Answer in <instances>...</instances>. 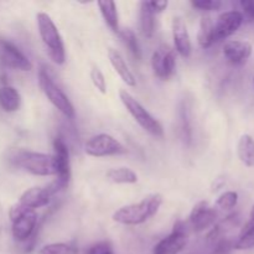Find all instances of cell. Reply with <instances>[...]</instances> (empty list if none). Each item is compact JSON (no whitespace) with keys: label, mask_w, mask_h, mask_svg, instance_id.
<instances>
[{"label":"cell","mask_w":254,"mask_h":254,"mask_svg":"<svg viewBox=\"0 0 254 254\" xmlns=\"http://www.w3.org/2000/svg\"><path fill=\"white\" fill-rule=\"evenodd\" d=\"M238 202V193L236 191H226L216 201V207L218 210L228 211L232 210L237 206Z\"/></svg>","instance_id":"27"},{"label":"cell","mask_w":254,"mask_h":254,"mask_svg":"<svg viewBox=\"0 0 254 254\" xmlns=\"http://www.w3.org/2000/svg\"><path fill=\"white\" fill-rule=\"evenodd\" d=\"M254 248V220H251L235 241V250L247 251Z\"/></svg>","instance_id":"25"},{"label":"cell","mask_w":254,"mask_h":254,"mask_svg":"<svg viewBox=\"0 0 254 254\" xmlns=\"http://www.w3.org/2000/svg\"><path fill=\"white\" fill-rule=\"evenodd\" d=\"M106 178L113 184H136L138 175L129 168H114L107 171Z\"/></svg>","instance_id":"23"},{"label":"cell","mask_w":254,"mask_h":254,"mask_svg":"<svg viewBox=\"0 0 254 254\" xmlns=\"http://www.w3.org/2000/svg\"><path fill=\"white\" fill-rule=\"evenodd\" d=\"M161 205H163V196L160 193H150L139 202L118 208L113 213L112 218L119 225H143L159 212Z\"/></svg>","instance_id":"1"},{"label":"cell","mask_w":254,"mask_h":254,"mask_svg":"<svg viewBox=\"0 0 254 254\" xmlns=\"http://www.w3.org/2000/svg\"><path fill=\"white\" fill-rule=\"evenodd\" d=\"M241 217L238 213H232V215L227 216L225 220L220 221L217 225L213 226L212 230L208 232L207 240L210 242H217V241L225 238V235L227 232H230L231 230H233L235 227H237L240 225Z\"/></svg>","instance_id":"19"},{"label":"cell","mask_w":254,"mask_h":254,"mask_svg":"<svg viewBox=\"0 0 254 254\" xmlns=\"http://www.w3.org/2000/svg\"><path fill=\"white\" fill-rule=\"evenodd\" d=\"M91 81L93 83V86L96 87L97 91L101 92L102 94H106L107 93V81H106V77H104L103 72L98 68V67H93L91 69Z\"/></svg>","instance_id":"29"},{"label":"cell","mask_w":254,"mask_h":254,"mask_svg":"<svg viewBox=\"0 0 254 254\" xmlns=\"http://www.w3.org/2000/svg\"><path fill=\"white\" fill-rule=\"evenodd\" d=\"M197 42L202 49H210L215 44L213 41V22L208 16L201 17Z\"/></svg>","instance_id":"24"},{"label":"cell","mask_w":254,"mask_h":254,"mask_svg":"<svg viewBox=\"0 0 254 254\" xmlns=\"http://www.w3.org/2000/svg\"><path fill=\"white\" fill-rule=\"evenodd\" d=\"M149 6L151 7V10L154 11V14H159V12H163L164 10H166L169 2L166 0H161V1H148Z\"/></svg>","instance_id":"34"},{"label":"cell","mask_w":254,"mask_h":254,"mask_svg":"<svg viewBox=\"0 0 254 254\" xmlns=\"http://www.w3.org/2000/svg\"><path fill=\"white\" fill-rule=\"evenodd\" d=\"M251 217H252V220H254V206L252 208V212H251Z\"/></svg>","instance_id":"35"},{"label":"cell","mask_w":254,"mask_h":254,"mask_svg":"<svg viewBox=\"0 0 254 254\" xmlns=\"http://www.w3.org/2000/svg\"><path fill=\"white\" fill-rule=\"evenodd\" d=\"M21 106V96L19 91L11 86L0 87V107L6 113L19 111Z\"/></svg>","instance_id":"18"},{"label":"cell","mask_w":254,"mask_h":254,"mask_svg":"<svg viewBox=\"0 0 254 254\" xmlns=\"http://www.w3.org/2000/svg\"><path fill=\"white\" fill-rule=\"evenodd\" d=\"M37 225V213L35 210L25 211L22 215L11 221V233L17 243L26 246L35 240Z\"/></svg>","instance_id":"9"},{"label":"cell","mask_w":254,"mask_h":254,"mask_svg":"<svg viewBox=\"0 0 254 254\" xmlns=\"http://www.w3.org/2000/svg\"><path fill=\"white\" fill-rule=\"evenodd\" d=\"M0 62L10 68L29 72L32 69V64L17 46L9 40L0 37Z\"/></svg>","instance_id":"10"},{"label":"cell","mask_w":254,"mask_h":254,"mask_svg":"<svg viewBox=\"0 0 254 254\" xmlns=\"http://www.w3.org/2000/svg\"><path fill=\"white\" fill-rule=\"evenodd\" d=\"M223 56L235 66L246 64L252 55V45L242 40H231L223 45Z\"/></svg>","instance_id":"15"},{"label":"cell","mask_w":254,"mask_h":254,"mask_svg":"<svg viewBox=\"0 0 254 254\" xmlns=\"http://www.w3.org/2000/svg\"><path fill=\"white\" fill-rule=\"evenodd\" d=\"M108 59L111 62L112 67L114 68V71L117 72L119 77L122 78V81L129 87H135L136 86V79L134 73L131 72V69L129 68V66L127 64L126 60L122 56V54L119 51L114 49L108 50Z\"/></svg>","instance_id":"17"},{"label":"cell","mask_w":254,"mask_h":254,"mask_svg":"<svg viewBox=\"0 0 254 254\" xmlns=\"http://www.w3.org/2000/svg\"><path fill=\"white\" fill-rule=\"evenodd\" d=\"M253 79H254V78H253Z\"/></svg>","instance_id":"36"},{"label":"cell","mask_w":254,"mask_h":254,"mask_svg":"<svg viewBox=\"0 0 254 254\" xmlns=\"http://www.w3.org/2000/svg\"><path fill=\"white\" fill-rule=\"evenodd\" d=\"M243 21H245V17L241 11L231 10V11L222 12L213 24V41H222L232 36L242 26Z\"/></svg>","instance_id":"12"},{"label":"cell","mask_w":254,"mask_h":254,"mask_svg":"<svg viewBox=\"0 0 254 254\" xmlns=\"http://www.w3.org/2000/svg\"><path fill=\"white\" fill-rule=\"evenodd\" d=\"M237 154L247 168H254V139L250 134H243L238 140Z\"/></svg>","instance_id":"21"},{"label":"cell","mask_w":254,"mask_h":254,"mask_svg":"<svg viewBox=\"0 0 254 254\" xmlns=\"http://www.w3.org/2000/svg\"><path fill=\"white\" fill-rule=\"evenodd\" d=\"M188 225L184 221H176L173 232L154 247L153 254H179L188 245Z\"/></svg>","instance_id":"8"},{"label":"cell","mask_w":254,"mask_h":254,"mask_svg":"<svg viewBox=\"0 0 254 254\" xmlns=\"http://www.w3.org/2000/svg\"><path fill=\"white\" fill-rule=\"evenodd\" d=\"M101 11L102 16H103L104 21L108 25L109 29L113 32L119 34L121 29H119V17H118V10H117V4L114 1H98L97 2Z\"/></svg>","instance_id":"22"},{"label":"cell","mask_w":254,"mask_h":254,"mask_svg":"<svg viewBox=\"0 0 254 254\" xmlns=\"http://www.w3.org/2000/svg\"><path fill=\"white\" fill-rule=\"evenodd\" d=\"M54 158L57 166V179L46 186L52 196L59 191L64 190L71 180V160H69L68 146L61 136H56L54 140Z\"/></svg>","instance_id":"6"},{"label":"cell","mask_w":254,"mask_h":254,"mask_svg":"<svg viewBox=\"0 0 254 254\" xmlns=\"http://www.w3.org/2000/svg\"><path fill=\"white\" fill-rule=\"evenodd\" d=\"M37 78H39V86L50 103L55 107L59 112H61L66 118H74V108L73 104L68 99V97L64 94V92L55 83L51 74L47 71L45 66H41L37 72Z\"/></svg>","instance_id":"4"},{"label":"cell","mask_w":254,"mask_h":254,"mask_svg":"<svg viewBox=\"0 0 254 254\" xmlns=\"http://www.w3.org/2000/svg\"><path fill=\"white\" fill-rule=\"evenodd\" d=\"M87 254H114V252L109 242H98L89 248Z\"/></svg>","instance_id":"31"},{"label":"cell","mask_w":254,"mask_h":254,"mask_svg":"<svg viewBox=\"0 0 254 254\" xmlns=\"http://www.w3.org/2000/svg\"><path fill=\"white\" fill-rule=\"evenodd\" d=\"M216 220H217V211L210 207L206 201H200L193 206L189 217V223L195 232H203L215 225Z\"/></svg>","instance_id":"13"},{"label":"cell","mask_w":254,"mask_h":254,"mask_svg":"<svg viewBox=\"0 0 254 254\" xmlns=\"http://www.w3.org/2000/svg\"><path fill=\"white\" fill-rule=\"evenodd\" d=\"M139 20H140V30L141 34L150 39L153 37L154 31H155V14L149 6L148 1L140 2V11H139Z\"/></svg>","instance_id":"20"},{"label":"cell","mask_w":254,"mask_h":254,"mask_svg":"<svg viewBox=\"0 0 254 254\" xmlns=\"http://www.w3.org/2000/svg\"><path fill=\"white\" fill-rule=\"evenodd\" d=\"M243 10V17H247L250 21H254V0H243L240 2Z\"/></svg>","instance_id":"33"},{"label":"cell","mask_w":254,"mask_h":254,"mask_svg":"<svg viewBox=\"0 0 254 254\" xmlns=\"http://www.w3.org/2000/svg\"><path fill=\"white\" fill-rule=\"evenodd\" d=\"M171 31H173L174 45L175 50L180 56L190 57L191 51H192V45H191L190 35H189L188 26L183 17L175 16L171 21Z\"/></svg>","instance_id":"14"},{"label":"cell","mask_w":254,"mask_h":254,"mask_svg":"<svg viewBox=\"0 0 254 254\" xmlns=\"http://www.w3.org/2000/svg\"><path fill=\"white\" fill-rule=\"evenodd\" d=\"M36 21L40 37L46 49L47 55L55 64L61 66L66 62V50L59 29L51 16L46 12H39L36 15Z\"/></svg>","instance_id":"2"},{"label":"cell","mask_w":254,"mask_h":254,"mask_svg":"<svg viewBox=\"0 0 254 254\" xmlns=\"http://www.w3.org/2000/svg\"><path fill=\"white\" fill-rule=\"evenodd\" d=\"M84 151H86L87 155L93 156V158H104V156L121 155V154L126 153L127 149L114 136L106 133H101L91 136L86 141Z\"/></svg>","instance_id":"7"},{"label":"cell","mask_w":254,"mask_h":254,"mask_svg":"<svg viewBox=\"0 0 254 254\" xmlns=\"http://www.w3.org/2000/svg\"><path fill=\"white\" fill-rule=\"evenodd\" d=\"M151 67L154 74L160 79H169L176 69V57L174 50L161 45L151 56Z\"/></svg>","instance_id":"11"},{"label":"cell","mask_w":254,"mask_h":254,"mask_svg":"<svg viewBox=\"0 0 254 254\" xmlns=\"http://www.w3.org/2000/svg\"><path fill=\"white\" fill-rule=\"evenodd\" d=\"M119 99L126 107L127 111L129 112L134 121L141 127L145 131H148L150 135L155 136V138H163L164 136V129L160 122L156 121L143 106L140 102L136 101L129 92L126 89H121L119 91Z\"/></svg>","instance_id":"5"},{"label":"cell","mask_w":254,"mask_h":254,"mask_svg":"<svg viewBox=\"0 0 254 254\" xmlns=\"http://www.w3.org/2000/svg\"><path fill=\"white\" fill-rule=\"evenodd\" d=\"M76 248L67 243H51L40 250L39 254H76Z\"/></svg>","instance_id":"28"},{"label":"cell","mask_w":254,"mask_h":254,"mask_svg":"<svg viewBox=\"0 0 254 254\" xmlns=\"http://www.w3.org/2000/svg\"><path fill=\"white\" fill-rule=\"evenodd\" d=\"M51 197L52 195L47 190V188L35 186V188H30L22 192V195L20 196L19 203H21L29 210H36V208H41L49 205Z\"/></svg>","instance_id":"16"},{"label":"cell","mask_w":254,"mask_h":254,"mask_svg":"<svg viewBox=\"0 0 254 254\" xmlns=\"http://www.w3.org/2000/svg\"><path fill=\"white\" fill-rule=\"evenodd\" d=\"M232 248H235V242H232L230 240H226V238H222V240L217 241L212 254H228Z\"/></svg>","instance_id":"32"},{"label":"cell","mask_w":254,"mask_h":254,"mask_svg":"<svg viewBox=\"0 0 254 254\" xmlns=\"http://www.w3.org/2000/svg\"><path fill=\"white\" fill-rule=\"evenodd\" d=\"M119 36H121L124 46H126L127 49H128V51L130 52L131 56L139 61V60L141 59V51H140V46H139L138 39H136L133 30L130 29L121 30V31H119Z\"/></svg>","instance_id":"26"},{"label":"cell","mask_w":254,"mask_h":254,"mask_svg":"<svg viewBox=\"0 0 254 254\" xmlns=\"http://www.w3.org/2000/svg\"><path fill=\"white\" fill-rule=\"evenodd\" d=\"M195 9L202 10V11H215L222 7V1L220 0H192L191 1Z\"/></svg>","instance_id":"30"},{"label":"cell","mask_w":254,"mask_h":254,"mask_svg":"<svg viewBox=\"0 0 254 254\" xmlns=\"http://www.w3.org/2000/svg\"><path fill=\"white\" fill-rule=\"evenodd\" d=\"M11 161L21 170L35 176H56L57 166L54 155L37 151L20 150L12 155Z\"/></svg>","instance_id":"3"}]
</instances>
